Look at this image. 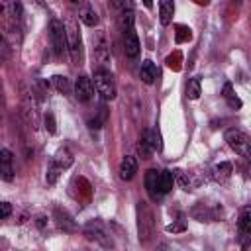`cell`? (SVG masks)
<instances>
[{
  "label": "cell",
  "instance_id": "6da1fadb",
  "mask_svg": "<svg viewBox=\"0 0 251 251\" xmlns=\"http://www.w3.org/2000/svg\"><path fill=\"white\" fill-rule=\"evenodd\" d=\"M65 35H67V51L73 59V63H80L82 59V39H80V31H78V24L73 18L65 20Z\"/></svg>",
  "mask_w": 251,
  "mask_h": 251
},
{
  "label": "cell",
  "instance_id": "7a4b0ae2",
  "mask_svg": "<svg viewBox=\"0 0 251 251\" xmlns=\"http://www.w3.org/2000/svg\"><path fill=\"white\" fill-rule=\"evenodd\" d=\"M94 88L104 100H114L116 98V82L114 76L108 69H96L94 71Z\"/></svg>",
  "mask_w": 251,
  "mask_h": 251
},
{
  "label": "cell",
  "instance_id": "3957f363",
  "mask_svg": "<svg viewBox=\"0 0 251 251\" xmlns=\"http://www.w3.org/2000/svg\"><path fill=\"white\" fill-rule=\"evenodd\" d=\"M226 141H227V145L237 153V155H241V157H245V159H249L251 157V139H249V135L245 133V131H241V129H227L226 131Z\"/></svg>",
  "mask_w": 251,
  "mask_h": 251
},
{
  "label": "cell",
  "instance_id": "277c9868",
  "mask_svg": "<svg viewBox=\"0 0 251 251\" xmlns=\"http://www.w3.org/2000/svg\"><path fill=\"white\" fill-rule=\"evenodd\" d=\"M49 37H51V45L57 57H63L67 53V35H65V25L59 20H51L49 25Z\"/></svg>",
  "mask_w": 251,
  "mask_h": 251
},
{
  "label": "cell",
  "instance_id": "5b68a950",
  "mask_svg": "<svg viewBox=\"0 0 251 251\" xmlns=\"http://www.w3.org/2000/svg\"><path fill=\"white\" fill-rule=\"evenodd\" d=\"M75 96L78 102H90L94 96V84L88 76H78L75 82Z\"/></svg>",
  "mask_w": 251,
  "mask_h": 251
},
{
  "label": "cell",
  "instance_id": "8992f818",
  "mask_svg": "<svg viewBox=\"0 0 251 251\" xmlns=\"http://www.w3.org/2000/svg\"><path fill=\"white\" fill-rule=\"evenodd\" d=\"M145 188H147V194L151 196V200H159L163 196V192H161V171L149 169L145 173Z\"/></svg>",
  "mask_w": 251,
  "mask_h": 251
},
{
  "label": "cell",
  "instance_id": "52a82bcc",
  "mask_svg": "<svg viewBox=\"0 0 251 251\" xmlns=\"http://www.w3.org/2000/svg\"><path fill=\"white\" fill-rule=\"evenodd\" d=\"M141 51V45H139V37L135 33V29H127L124 31V53L126 57L129 59H135Z\"/></svg>",
  "mask_w": 251,
  "mask_h": 251
},
{
  "label": "cell",
  "instance_id": "ba28073f",
  "mask_svg": "<svg viewBox=\"0 0 251 251\" xmlns=\"http://www.w3.org/2000/svg\"><path fill=\"white\" fill-rule=\"evenodd\" d=\"M84 235H86V239H90V241H98V243H102L104 247H112L110 235H106V231H104L98 224H88L86 229H84Z\"/></svg>",
  "mask_w": 251,
  "mask_h": 251
},
{
  "label": "cell",
  "instance_id": "9c48e42d",
  "mask_svg": "<svg viewBox=\"0 0 251 251\" xmlns=\"http://www.w3.org/2000/svg\"><path fill=\"white\" fill-rule=\"evenodd\" d=\"M0 178L2 180H14V165H12V153L8 149H0Z\"/></svg>",
  "mask_w": 251,
  "mask_h": 251
},
{
  "label": "cell",
  "instance_id": "30bf717a",
  "mask_svg": "<svg viewBox=\"0 0 251 251\" xmlns=\"http://www.w3.org/2000/svg\"><path fill=\"white\" fill-rule=\"evenodd\" d=\"M137 173V159L131 155H126L120 163V178L122 180H131Z\"/></svg>",
  "mask_w": 251,
  "mask_h": 251
},
{
  "label": "cell",
  "instance_id": "8fae6325",
  "mask_svg": "<svg viewBox=\"0 0 251 251\" xmlns=\"http://www.w3.org/2000/svg\"><path fill=\"white\" fill-rule=\"evenodd\" d=\"M78 18H80V22H82L84 25H90V27L98 24V14H96V10L92 8L90 2H82V4H80V8H78Z\"/></svg>",
  "mask_w": 251,
  "mask_h": 251
},
{
  "label": "cell",
  "instance_id": "7c38bea8",
  "mask_svg": "<svg viewBox=\"0 0 251 251\" xmlns=\"http://www.w3.org/2000/svg\"><path fill=\"white\" fill-rule=\"evenodd\" d=\"M24 106H25V112L29 114V124L33 127H37L39 124V114H37V100L33 96V92H25L24 96Z\"/></svg>",
  "mask_w": 251,
  "mask_h": 251
},
{
  "label": "cell",
  "instance_id": "4fadbf2b",
  "mask_svg": "<svg viewBox=\"0 0 251 251\" xmlns=\"http://www.w3.org/2000/svg\"><path fill=\"white\" fill-rule=\"evenodd\" d=\"M175 16V2L173 0H159V22L169 25Z\"/></svg>",
  "mask_w": 251,
  "mask_h": 251
},
{
  "label": "cell",
  "instance_id": "5bb4252c",
  "mask_svg": "<svg viewBox=\"0 0 251 251\" xmlns=\"http://www.w3.org/2000/svg\"><path fill=\"white\" fill-rule=\"evenodd\" d=\"M139 76H141V80L145 84H153L155 78H157V67H155V63L149 61V59L143 61L141 63V69H139Z\"/></svg>",
  "mask_w": 251,
  "mask_h": 251
},
{
  "label": "cell",
  "instance_id": "9a60e30c",
  "mask_svg": "<svg viewBox=\"0 0 251 251\" xmlns=\"http://www.w3.org/2000/svg\"><path fill=\"white\" fill-rule=\"evenodd\" d=\"M51 165H55V167H57V169H61V171L69 169V167L73 165V155H71V151H69L67 147L59 149V151L55 153V157H53V163H51Z\"/></svg>",
  "mask_w": 251,
  "mask_h": 251
},
{
  "label": "cell",
  "instance_id": "2e32d148",
  "mask_svg": "<svg viewBox=\"0 0 251 251\" xmlns=\"http://www.w3.org/2000/svg\"><path fill=\"white\" fill-rule=\"evenodd\" d=\"M212 176H214V180H218L220 184H224V182H227L229 180V176H231V163H220V165H216L214 169H212Z\"/></svg>",
  "mask_w": 251,
  "mask_h": 251
},
{
  "label": "cell",
  "instance_id": "e0dca14e",
  "mask_svg": "<svg viewBox=\"0 0 251 251\" xmlns=\"http://www.w3.org/2000/svg\"><path fill=\"white\" fill-rule=\"evenodd\" d=\"M249 233H251V210H249V206H245L241 212V218H239V235H241V239H247Z\"/></svg>",
  "mask_w": 251,
  "mask_h": 251
},
{
  "label": "cell",
  "instance_id": "ac0fdd59",
  "mask_svg": "<svg viewBox=\"0 0 251 251\" xmlns=\"http://www.w3.org/2000/svg\"><path fill=\"white\" fill-rule=\"evenodd\" d=\"M53 86L57 88V92H61L63 96H69L73 92V86H71V80L63 75H55L53 76Z\"/></svg>",
  "mask_w": 251,
  "mask_h": 251
},
{
  "label": "cell",
  "instance_id": "d6986e66",
  "mask_svg": "<svg viewBox=\"0 0 251 251\" xmlns=\"http://www.w3.org/2000/svg\"><path fill=\"white\" fill-rule=\"evenodd\" d=\"M222 96L226 98V102H227V106H229V108H233V110H239V108H241V100L233 94V88H231V84H229V82H226V84H224Z\"/></svg>",
  "mask_w": 251,
  "mask_h": 251
},
{
  "label": "cell",
  "instance_id": "ffe728a7",
  "mask_svg": "<svg viewBox=\"0 0 251 251\" xmlns=\"http://www.w3.org/2000/svg\"><path fill=\"white\" fill-rule=\"evenodd\" d=\"M118 24H120V29H122V31L133 29V12H131V8H127V10H120Z\"/></svg>",
  "mask_w": 251,
  "mask_h": 251
},
{
  "label": "cell",
  "instance_id": "44dd1931",
  "mask_svg": "<svg viewBox=\"0 0 251 251\" xmlns=\"http://www.w3.org/2000/svg\"><path fill=\"white\" fill-rule=\"evenodd\" d=\"M55 216H57V224H59V227H63L65 231H73V229H75V222L71 220V216H69L65 210L57 208V210H55Z\"/></svg>",
  "mask_w": 251,
  "mask_h": 251
},
{
  "label": "cell",
  "instance_id": "7402d4cb",
  "mask_svg": "<svg viewBox=\"0 0 251 251\" xmlns=\"http://www.w3.org/2000/svg\"><path fill=\"white\" fill-rule=\"evenodd\" d=\"M173 186H175V175H173V171H161V192L167 194V192L173 190Z\"/></svg>",
  "mask_w": 251,
  "mask_h": 251
},
{
  "label": "cell",
  "instance_id": "603a6c76",
  "mask_svg": "<svg viewBox=\"0 0 251 251\" xmlns=\"http://www.w3.org/2000/svg\"><path fill=\"white\" fill-rule=\"evenodd\" d=\"M137 151H139L141 159H149V155L153 153V149H151V143H149V139H147V131H143V135L139 137V143H137Z\"/></svg>",
  "mask_w": 251,
  "mask_h": 251
},
{
  "label": "cell",
  "instance_id": "cb8c5ba5",
  "mask_svg": "<svg viewBox=\"0 0 251 251\" xmlns=\"http://www.w3.org/2000/svg\"><path fill=\"white\" fill-rule=\"evenodd\" d=\"M186 96L190 100H196L200 96V80L198 78H190L188 84H186Z\"/></svg>",
  "mask_w": 251,
  "mask_h": 251
},
{
  "label": "cell",
  "instance_id": "d4e9b609",
  "mask_svg": "<svg viewBox=\"0 0 251 251\" xmlns=\"http://www.w3.org/2000/svg\"><path fill=\"white\" fill-rule=\"evenodd\" d=\"M147 139H149L153 151H161L163 143H161V135H159V131H149V129H147Z\"/></svg>",
  "mask_w": 251,
  "mask_h": 251
},
{
  "label": "cell",
  "instance_id": "484cf974",
  "mask_svg": "<svg viewBox=\"0 0 251 251\" xmlns=\"http://www.w3.org/2000/svg\"><path fill=\"white\" fill-rule=\"evenodd\" d=\"M0 18H12V0H0Z\"/></svg>",
  "mask_w": 251,
  "mask_h": 251
},
{
  "label": "cell",
  "instance_id": "4316f807",
  "mask_svg": "<svg viewBox=\"0 0 251 251\" xmlns=\"http://www.w3.org/2000/svg\"><path fill=\"white\" fill-rule=\"evenodd\" d=\"M43 124H45V129H47L49 133H55V131H57V127H55V118H53L51 112H47V114L43 116Z\"/></svg>",
  "mask_w": 251,
  "mask_h": 251
},
{
  "label": "cell",
  "instance_id": "83f0119b",
  "mask_svg": "<svg viewBox=\"0 0 251 251\" xmlns=\"http://www.w3.org/2000/svg\"><path fill=\"white\" fill-rule=\"evenodd\" d=\"M12 214V204L10 202H0V220L8 218Z\"/></svg>",
  "mask_w": 251,
  "mask_h": 251
},
{
  "label": "cell",
  "instance_id": "f1b7e54d",
  "mask_svg": "<svg viewBox=\"0 0 251 251\" xmlns=\"http://www.w3.org/2000/svg\"><path fill=\"white\" fill-rule=\"evenodd\" d=\"M112 4H114L118 10H127V8H131V2H129V0H112Z\"/></svg>",
  "mask_w": 251,
  "mask_h": 251
},
{
  "label": "cell",
  "instance_id": "f546056e",
  "mask_svg": "<svg viewBox=\"0 0 251 251\" xmlns=\"http://www.w3.org/2000/svg\"><path fill=\"white\" fill-rule=\"evenodd\" d=\"M6 51H8V45H6V39L2 35V29H0V55L6 57Z\"/></svg>",
  "mask_w": 251,
  "mask_h": 251
},
{
  "label": "cell",
  "instance_id": "4dcf8cb0",
  "mask_svg": "<svg viewBox=\"0 0 251 251\" xmlns=\"http://www.w3.org/2000/svg\"><path fill=\"white\" fill-rule=\"evenodd\" d=\"M143 4H145V8H151L153 6V0H143Z\"/></svg>",
  "mask_w": 251,
  "mask_h": 251
},
{
  "label": "cell",
  "instance_id": "1f68e13d",
  "mask_svg": "<svg viewBox=\"0 0 251 251\" xmlns=\"http://www.w3.org/2000/svg\"><path fill=\"white\" fill-rule=\"evenodd\" d=\"M0 120H2V96H0Z\"/></svg>",
  "mask_w": 251,
  "mask_h": 251
},
{
  "label": "cell",
  "instance_id": "d6a6232c",
  "mask_svg": "<svg viewBox=\"0 0 251 251\" xmlns=\"http://www.w3.org/2000/svg\"><path fill=\"white\" fill-rule=\"evenodd\" d=\"M71 2H78V0H71Z\"/></svg>",
  "mask_w": 251,
  "mask_h": 251
}]
</instances>
